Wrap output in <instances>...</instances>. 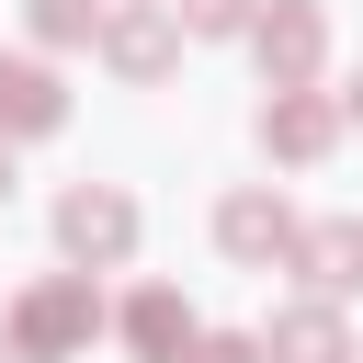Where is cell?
Returning <instances> with one entry per match:
<instances>
[{
    "mask_svg": "<svg viewBox=\"0 0 363 363\" xmlns=\"http://www.w3.org/2000/svg\"><path fill=\"white\" fill-rule=\"evenodd\" d=\"M102 329V295H91V272H57V284H34L23 306H11V352L23 363H57V352H79Z\"/></svg>",
    "mask_w": 363,
    "mask_h": 363,
    "instance_id": "6da1fadb",
    "label": "cell"
},
{
    "mask_svg": "<svg viewBox=\"0 0 363 363\" xmlns=\"http://www.w3.org/2000/svg\"><path fill=\"white\" fill-rule=\"evenodd\" d=\"M34 34L45 45H79V34H102V0H34Z\"/></svg>",
    "mask_w": 363,
    "mask_h": 363,
    "instance_id": "8fae6325",
    "label": "cell"
},
{
    "mask_svg": "<svg viewBox=\"0 0 363 363\" xmlns=\"http://www.w3.org/2000/svg\"><path fill=\"white\" fill-rule=\"evenodd\" d=\"M170 11H182L193 34H238V23H250V0H170Z\"/></svg>",
    "mask_w": 363,
    "mask_h": 363,
    "instance_id": "7c38bea8",
    "label": "cell"
},
{
    "mask_svg": "<svg viewBox=\"0 0 363 363\" xmlns=\"http://www.w3.org/2000/svg\"><path fill=\"white\" fill-rule=\"evenodd\" d=\"M193 363H261V340H193Z\"/></svg>",
    "mask_w": 363,
    "mask_h": 363,
    "instance_id": "4fadbf2b",
    "label": "cell"
},
{
    "mask_svg": "<svg viewBox=\"0 0 363 363\" xmlns=\"http://www.w3.org/2000/svg\"><path fill=\"white\" fill-rule=\"evenodd\" d=\"M318 34H329V23H318L306 0H284V11H261V68H272V91H295V79L318 68Z\"/></svg>",
    "mask_w": 363,
    "mask_h": 363,
    "instance_id": "277c9868",
    "label": "cell"
},
{
    "mask_svg": "<svg viewBox=\"0 0 363 363\" xmlns=\"http://www.w3.org/2000/svg\"><path fill=\"white\" fill-rule=\"evenodd\" d=\"M352 125H363V79H352Z\"/></svg>",
    "mask_w": 363,
    "mask_h": 363,
    "instance_id": "9a60e30c",
    "label": "cell"
},
{
    "mask_svg": "<svg viewBox=\"0 0 363 363\" xmlns=\"http://www.w3.org/2000/svg\"><path fill=\"white\" fill-rule=\"evenodd\" d=\"M272 352H284V363H329V352H340V318H329V306H306V318H284V329H272Z\"/></svg>",
    "mask_w": 363,
    "mask_h": 363,
    "instance_id": "30bf717a",
    "label": "cell"
},
{
    "mask_svg": "<svg viewBox=\"0 0 363 363\" xmlns=\"http://www.w3.org/2000/svg\"><path fill=\"white\" fill-rule=\"evenodd\" d=\"M261 136H272L284 159H318V147H329V102H306V79H295V91H272V113H261Z\"/></svg>",
    "mask_w": 363,
    "mask_h": 363,
    "instance_id": "ba28073f",
    "label": "cell"
},
{
    "mask_svg": "<svg viewBox=\"0 0 363 363\" xmlns=\"http://www.w3.org/2000/svg\"><path fill=\"white\" fill-rule=\"evenodd\" d=\"M0 193H11V136H0Z\"/></svg>",
    "mask_w": 363,
    "mask_h": 363,
    "instance_id": "5bb4252c",
    "label": "cell"
},
{
    "mask_svg": "<svg viewBox=\"0 0 363 363\" xmlns=\"http://www.w3.org/2000/svg\"><path fill=\"white\" fill-rule=\"evenodd\" d=\"M57 238H68L79 261H125V250H136V204H125V193H68V204H57Z\"/></svg>",
    "mask_w": 363,
    "mask_h": 363,
    "instance_id": "7a4b0ae2",
    "label": "cell"
},
{
    "mask_svg": "<svg viewBox=\"0 0 363 363\" xmlns=\"http://www.w3.org/2000/svg\"><path fill=\"white\" fill-rule=\"evenodd\" d=\"M295 261L318 272V295H352V284H363V227H318Z\"/></svg>",
    "mask_w": 363,
    "mask_h": 363,
    "instance_id": "9c48e42d",
    "label": "cell"
},
{
    "mask_svg": "<svg viewBox=\"0 0 363 363\" xmlns=\"http://www.w3.org/2000/svg\"><path fill=\"white\" fill-rule=\"evenodd\" d=\"M125 340H136V363H182V352H193L182 295H136V306H125Z\"/></svg>",
    "mask_w": 363,
    "mask_h": 363,
    "instance_id": "52a82bcc",
    "label": "cell"
},
{
    "mask_svg": "<svg viewBox=\"0 0 363 363\" xmlns=\"http://www.w3.org/2000/svg\"><path fill=\"white\" fill-rule=\"evenodd\" d=\"M216 227H227V250H238V261H272V250H295V216H284L272 193H238Z\"/></svg>",
    "mask_w": 363,
    "mask_h": 363,
    "instance_id": "8992f818",
    "label": "cell"
},
{
    "mask_svg": "<svg viewBox=\"0 0 363 363\" xmlns=\"http://www.w3.org/2000/svg\"><path fill=\"white\" fill-rule=\"evenodd\" d=\"M170 34H182V11H113V23H102V57H113L125 79H147V68L170 57Z\"/></svg>",
    "mask_w": 363,
    "mask_h": 363,
    "instance_id": "5b68a950",
    "label": "cell"
},
{
    "mask_svg": "<svg viewBox=\"0 0 363 363\" xmlns=\"http://www.w3.org/2000/svg\"><path fill=\"white\" fill-rule=\"evenodd\" d=\"M57 113H68L57 68H34V57H0V136H45Z\"/></svg>",
    "mask_w": 363,
    "mask_h": 363,
    "instance_id": "3957f363",
    "label": "cell"
}]
</instances>
